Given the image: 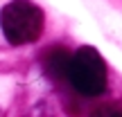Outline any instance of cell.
<instances>
[{"label":"cell","instance_id":"3957f363","mask_svg":"<svg viewBox=\"0 0 122 117\" xmlns=\"http://www.w3.org/2000/svg\"><path fill=\"white\" fill-rule=\"evenodd\" d=\"M70 61H72V54L61 45H54V47L45 50L41 63H43V72L48 74V79H52L54 83H63V81L68 83Z\"/></svg>","mask_w":122,"mask_h":117},{"label":"cell","instance_id":"6da1fadb","mask_svg":"<svg viewBox=\"0 0 122 117\" xmlns=\"http://www.w3.org/2000/svg\"><path fill=\"white\" fill-rule=\"evenodd\" d=\"M45 16L30 0H11L0 11V27L11 45H30L43 34Z\"/></svg>","mask_w":122,"mask_h":117},{"label":"cell","instance_id":"7a4b0ae2","mask_svg":"<svg viewBox=\"0 0 122 117\" xmlns=\"http://www.w3.org/2000/svg\"><path fill=\"white\" fill-rule=\"evenodd\" d=\"M68 83L81 97H100L106 92L109 74L102 54L91 45H84L72 54L68 70Z\"/></svg>","mask_w":122,"mask_h":117},{"label":"cell","instance_id":"277c9868","mask_svg":"<svg viewBox=\"0 0 122 117\" xmlns=\"http://www.w3.org/2000/svg\"><path fill=\"white\" fill-rule=\"evenodd\" d=\"M88 117H122V104H115V101L100 104L88 113Z\"/></svg>","mask_w":122,"mask_h":117}]
</instances>
